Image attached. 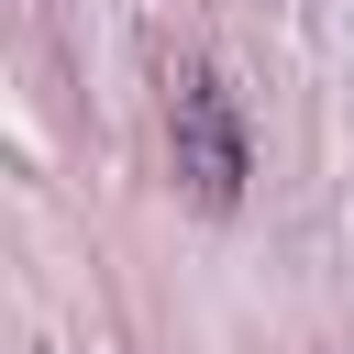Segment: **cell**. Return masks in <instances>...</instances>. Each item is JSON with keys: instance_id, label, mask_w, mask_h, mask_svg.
<instances>
[{"instance_id": "obj_1", "label": "cell", "mask_w": 354, "mask_h": 354, "mask_svg": "<svg viewBox=\"0 0 354 354\" xmlns=\"http://www.w3.org/2000/svg\"><path fill=\"white\" fill-rule=\"evenodd\" d=\"M166 144H177V177H188V199L199 210H232L243 199V111H232V88L210 77V66H177L166 77Z\"/></svg>"}]
</instances>
